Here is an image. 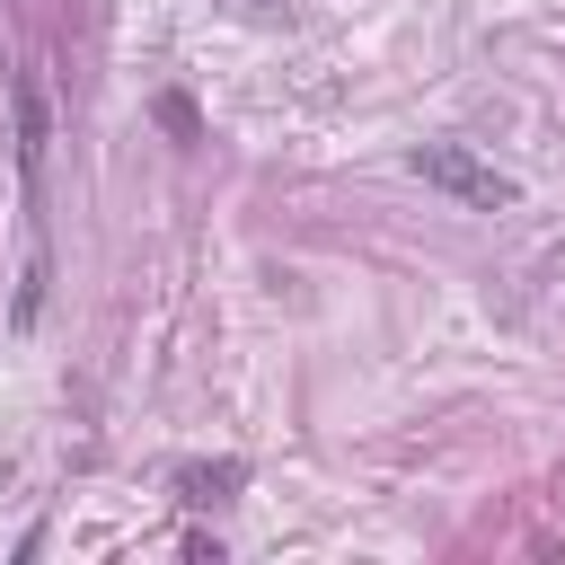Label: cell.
I'll use <instances>...</instances> for the list:
<instances>
[{
    "label": "cell",
    "instance_id": "obj_1",
    "mask_svg": "<svg viewBox=\"0 0 565 565\" xmlns=\"http://www.w3.org/2000/svg\"><path fill=\"white\" fill-rule=\"evenodd\" d=\"M415 177L441 185V194L468 203V212H512V203H521V177H503V168L477 159L468 141H424V150H415Z\"/></svg>",
    "mask_w": 565,
    "mask_h": 565
},
{
    "label": "cell",
    "instance_id": "obj_2",
    "mask_svg": "<svg viewBox=\"0 0 565 565\" xmlns=\"http://www.w3.org/2000/svg\"><path fill=\"white\" fill-rule=\"evenodd\" d=\"M9 106H18V185H26V203H35V194H44V141H53V115H44V88H35V79H18Z\"/></svg>",
    "mask_w": 565,
    "mask_h": 565
},
{
    "label": "cell",
    "instance_id": "obj_3",
    "mask_svg": "<svg viewBox=\"0 0 565 565\" xmlns=\"http://www.w3.org/2000/svg\"><path fill=\"white\" fill-rule=\"evenodd\" d=\"M238 486H247V459H194V468H177V494L185 503H221Z\"/></svg>",
    "mask_w": 565,
    "mask_h": 565
},
{
    "label": "cell",
    "instance_id": "obj_4",
    "mask_svg": "<svg viewBox=\"0 0 565 565\" xmlns=\"http://www.w3.org/2000/svg\"><path fill=\"white\" fill-rule=\"evenodd\" d=\"M159 124H168L177 141H194V106H185V97H159Z\"/></svg>",
    "mask_w": 565,
    "mask_h": 565
},
{
    "label": "cell",
    "instance_id": "obj_5",
    "mask_svg": "<svg viewBox=\"0 0 565 565\" xmlns=\"http://www.w3.org/2000/svg\"><path fill=\"white\" fill-rule=\"evenodd\" d=\"M238 9H247V18H282V0H238Z\"/></svg>",
    "mask_w": 565,
    "mask_h": 565
}]
</instances>
